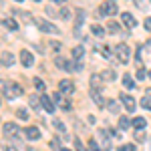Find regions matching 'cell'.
Listing matches in <instances>:
<instances>
[{
    "instance_id": "6da1fadb",
    "label": "cell",
    "mask_w": 151,
    "mask_h": 151,
    "mask_svg": "<svg viewBox=\"0 0 151 151\" xmlns=\"http://www.w3.org/2000/svg\"><path fill=\"white\" fill-rule=\"evenodd\" d=\"M0 93L6 99H16L22 95V87L16 83H8V81H0Z\"/></svg>"
},
{
    "instance_id": "7a4b0ae2",
    "label": "cell",
    "mask_w": 151,
    "mask_h": 151,
    "mask_svg": "<svg viewBox=\"0 0 151 151\" xmlns=\"http://www.w3.org/2000/svg\"><path fill=\"white\" fill-rule=\"evenodd\" d=\"M115 55H117V58H119V63L127 65L129 60H131V48H129L125 42H119L115 47Z\"/></svg>"
},
{
    "instance_id": "3957f363",
    "label": "cell",
    "mask_w": 151,
    "mask_h": 151,
    "mask_svg": "<svg viewBox=\"0 0 151 151\" xmlns=\"http://www.w3.org/2000/svg\"><path fill=\"white\" fill-rule=\"evenodd\" d=\"M35 22H36V26H38V30H42V32H47V35H58V32H60L57 24L48 22V20H42V18H36Z\"/></svg>"
},
{
    "instance_id": "277c9868",
    "label": "cell",
    "mask_w": 151,
    "mask_h": 151,
    "mask_svg": "<svg viewBox=\"0 0 151 151\" xmlns=\"http://www.w3.org/2000/svg\"><path fill=\"white\" fill-rule=\"evenodd\" d=\"M97 14H101V16H113V14H117L115 0H109V2L101 4V6H99V10H97Z\"/></svg>"
},
{
    "instance_id": "5b68a950",
    "label": "cell",
    "mask_w": 151,
    "mask_h": 151,
    "mask_svg": "<svg viewBox=\"0 0 151 151\" xmlns=\"http://www.w3.org/2000/svg\"><path fill=\"white\" fill-rule=\"evenodd\" d=\"M119 101L125 105V109H129V111H135V107H137V105H135V99H133L131 95H127V93L119 95Z\"/></svg>"
},
{
    "instance_id": "8992f818",
    "label": "cell",
    "mask_w": 151,
    "mask_h": 151,
    "mask_svg": "<svg viewBox=\"0 0 151 151\" xmlns=\"http://www.w3.org/2000/svg\"><path fill=\"white\" fill-rule=\"evenodd\" d=\"M109 137H111V135H109L105 129L99 131V141H101V149L103 151H111V141H109Z\"/></svg>"
},
{
    "instance_id": "52a82bcc",
    "label": "cell",
    "mask_w": 151,
    "mask_h": 151,
    "mask_svg": "<svg viewBox=\"0 0 151 151\" xmlns=\"http://www.w3.org/2000/svg\"><path fill=\"white\" fill-rule=\"evenodd\" d=\"M2 135H4V137L18 135V125H16V123H4V125H2Z\"/></svg>"
},
{
    "instance_id": "ba28073f",
    "label": "cell",
    "mask_w": 151,
    "mask_h": 151,
    "mask_svg": "<svg viewBox=\"0 0 151 151\" xmlns=\"http://www.w3.org/2000/svg\"><path fill=\"white\" fill-rule=\"evenodd\" d=\"M58 91H60V93L70 95L73 91H75V85H73V81H69V79H63V81L58 83Z\"/></svg>"
},
{
    "instance_id": "9c48e42d",
    "label": "cell",
    "mask_w": 151,
    "mask_h": 151,
    "mask_svg": "<svg viewBox=\"0 0 151 151\" xmlns=\"http://www.w3.org/2000/svg\"><path fill=\"white\" fill-rule=\"evenodd\" d=\"M40 105H42V109L48 111V113L55 111V101H52V97H48V95H42V97H40Z\"/></svg>"
},
{
    "instance_id": "30bf717a",
    "label": "cell",
    "mask_w": 151,
    "mask_h": 151,
    "mask_svg": "<svg viewBox=\"0 0 151 151\" xmlns=\"http://www.w3.org/2000/svg\"><path fill=\"white\" fill-rule=\"evenodd\" d=\"M20 63H22L24 67H32V65H35V57H32V52L22 50V52H20Z\"/></svg>"
},
{
    "instance_id": "8fae6325",
    "label": "cell",
    "mask_w": 151,
    "mask_h": 151,
    "mask_svg": "<svg viewBox=\"0 0 151 151\" xmlns=\"http://www.w3.org/2000/svg\"><path fill=\"white\" fill-rule=\"evenodd\" d=\"M14 60H16V58H14V55H12V52H8V50L0 55V65H4V67H12V65H14Z\"/></svg>"
},
{
    "instance_id": "7c38bea8",
    "label": "cell",
    "mask_w": 151,
    "mask_h": 151,
    "mask_svg": "<svg viewBox=\"0 0 151 151\" xmlns=\"http://www.w3.org/2000/svg\"><path fill=\"white\" fill-rule=\"evenodd\" d=\"M24 137H26L28 141H36L38 137H40V131H38L36 127H26L24 129Z\"/></svg>"
},
{
    "instance_id": "4fadbf2b",
    "label": "cell",
    "mask_w": 151,
    "mask_h": 151,
    "mask_svg": "<svg viewBox=\"0 0 151 151\" xmlns=\"http://www.w3.org/2000/svg\"><path fill=\"white\" fill-rule=\"evenodd\" d=\"M101 79L107 81V83H111V81H115V79H117V73H115V70H111V69L101 70Z\"/></svg>"
},
{
    "instance_id": "5bb4252c",
    "label": "cell",
    "mask_w": 151,
    "mask_h": 151,
    "mask_svg": "<svg viewBox=\"0 0 151 151\" xmlns=\"http://www.w3.org/2000/svg\"><path fill=\"white\" fill-rule=\"evenodd\" d=\"M121 20H123V24H125V26H129V28H133V26L137 24V22H135V18H133L129 12H123V14H121Z\"/></svg>"
},
{
    "instance_id": "9a60e30c",
    "label": "cell",
    "mask_w": 151,
    "mask_h": 151,
    "mask_svg": "<svg viewBox=\"0 0 151 151\" xmlns=\"http://www.w3.org/2000/svg\"><path fill=\"white\" fill-rule=\"evenodd\" d=\"M91 97H93V101H95V105H97V107H107V101H105V99L97 93V91H93V89H91Z\"/></svg>"
},
{
    "instance_id": "2e32d148",
    "label": "cell",
    "mask_w": 151,
    "mask_h": 151,
    "mask_svg": "<svg viewBox=\"0 0 151 151\" xmlns=\"http://www.w3.org/2000/svg\"><path fill=\"white\" fill-rule=\"evenodd\" d=\"M101 81H103L101 75H93V77H91V87H93V91H101V89H103V87H101Z\"/></svg>"
},
{
    "instance_id": "e0dca14e",
    "label": "cell",
    "mask_w": 151,
    "mask_h": 151,
    "mask_svg": "<svg viewBox=\"0 0 151 151\" xmlns=\"http://www.w3.org/2000/svg\"><path fill=\"white\" fill-rule=\"evenodd\" d=\"M91 32H93L95 36H99V38H103L105 36V28L101 26V24H91Z\"/></svg>"
},
{
    "instance_id": "ac0fdd59",
    "label": "cell",
    "mask_w": 151,
    "mask_h": 151,
    "mask_svg": "<svg viewBox=\"0 0 151 151\" xmlns=\"http://www.w3.org/2000/svg\"><path fill=\"white\" fill-rule=\"evenodd\" d=\"M145 125H147V121H145L143 117H135V119H133V127L137 129V131H141V129H145Z\"/></svg>"
},
{
    "instance_id": "d6986e66",
    "label": "cell",
    "mask_w": 151,
    "mask_h": 151,
    "mask_svg": "<svg viewBox=\"0 0 151 151\" xmlns=\"http://www.w3.org/2000/svg\"><path fill=\"white\" fill-rule=\"evenodd\" d=\"M123 87H125V89H135V79H133L131 75H125V77H123Z\"/></svg>"
},
{
    "instance_id": "ffe728a7",
    "label": "cell",
    "mask_w": 151,
    "mask_h": 151,
    "mask_svg": "<svg viewBox=\"0 0 151 151\" xmlns=\"http://www.w3.org/2000/svg\"><path fill=\"white\" fill-rule=\"evenodd\" d=\"M2 24H4L8 30H18V22H16V20H12V18H4Z\"/></svg>"
},
{
    "instance_id": "44dd1931",
    "label": "cell",
    "mask_w": 151,
    "mask_h": 151,
    "mask_svg": "<svg viewBox=\"0 0 151 151\" xmlns=\"http://www.w3.org/2000/svg\"><path fill=\"white\" fill-rule=\"evenodd\" d=\"M83 55H85V48H83L81 45L73 48V58H75V60H81V58H83Z\"/></svg>"
},
{
    "instance_id": "7402d4cb",
    "label": "cell",
    "mask_w": 151,
    "mask_h": 151,
    "mask_svg": "<svg viewBox=\"0 0 151 151\" xmlns=\"http://www.w3.org/2000/svg\"><path fill=\"white\" fill-rule=\"evenodd\" d=\"M131 125H133V121L129 117H119V127L121 129H129Z\"/></svg>"
},
{
    "instance_id": "603a6c76",
    "label": "cell",
    "mask_w": 151,
    "mask_h": 151,
    "mask_svg": "<svg viewBox=\"0 0 151 151\" xmlns=\"http://www.w3.org/2000/svg\"><path fill=\"white\" fill-rule=\"evenodd\" d=\"M52 125H55V129H58L63 135H67V127H65V123H63L60 119H52Z\"/></svg>"
},
{
    "instance_id": "cb8c5ba5",
    "label": "cell",
    "mask_w": 151,
    "mask_h": 151,
    "mask_svg": "<svg viewBox=\"0 0 151 151\" xmlns=\"http://www.w3.org/2000/svg\"><path fill=\"white\" fill-rule=\"evenodd\" d=\"M141 107L147 109V111H151V97H149V95H145V97L141 99Z\"/></svg>"
},
{
    "instance_id": "d4e9b609",
    "label": "cell",
    "mask_w": 151,
    "mask_h": 151,
    "mask_svg": "<svg viewBox=\"0 0 151 151\" xmlns=\"http://www.w3.org/2000/svg\"><path fill=\"white\" fill-rule=\"evenodd\" d=\"M67 63L69 60H65L63 57H55V65H57L58 69H67Z\"/></svg>"
},
{
    "instance_id": "484cf974",
    "label": "cell",
    "mask_w": 151,
    "mask_h": 151,
    "mask_svg": "<svg viewBox=\"0 0 151 151\" xmlns=\"http://www.w3.org/2000/svg\"><path fill=\"white\" fill-rule=\"evenodd\" d=\"M35 89H36V91H40V93H45V89H47V87H45L42 79H38V77L35 79Z\"/></svg>"
},
{
    "instance_id": "4316f807",
    "label": "cell",
    "mask_w": 151,
    "mask_h": 151,
    "mask_svg": "<svg viewBox=\"0 0 151 151\" xmlns=\"http://www.w3.org/2000/svg\"><path fill=\"white\" fill-rule=\"evenodd\" d=\"M107 109H109L111 113H119V109H121V107H119L115 101H107Z\"/></svg>"
},
{
    "instance_id": "83f0119b",
    "label": "cell",
    "mask_w": 151,
    "mask_h": 151,
    "mask_svg": "<svg viewBox=\"0 0 151 151\" xmlns=\"http://www.w3.org/2000/svg\"><path fill=\"white\" fill-rule=\"evenodd\" d=\"M60 95H63V93H60V91H57V93L50 95V97H52V101H55V103H58L60 107H63V105H65V101H63V97H60Z\"/></svg>"
},
{
    "instance_id": "f1b7e54d",
    "label": "cell",
    "mask_w": 151,
    "mask_h": 151,
    "mask_svg": "<svg viewBox=\"0 0 151 151\" xmlns=\"http://www.w3.org/2000/svg\"><path fill=\"white\" fill-rule=\"evenodd\" d=\"M89 149H91V151H103V149H101V145L97 143V139H89Z\"/></svg>"
},
{
    "instance_id": "f546056e",
    "label": "cell",
    "mask_w": 151,
    "mask_h": 151,
    "mask_svg": "<svg viewBox=\"0 0 151 151\" xmlns=\"http://www.w3.org/2000/svg\"><path fill=\"white\" fill-rule=\"evenodd\" d=\"M28 103H30V107H32V109H38V107H42V105H40V99H36L35 95L28 99Z\"/></svg>"
},
{
    "instance_id": "4dcf8cb0",
    "label": "cell",
    "mask_w": 151,
    "mask_h": 151,
    "mask_svg": "<svg viewBox=\"0 0 151 151\" xmlns=\"http://www.w3.org/2000/svg\"><path fill=\"white\" fill-rule=\"evenodd\" d=\"M50 149H52V151H63V149H60V145H58L57 137H55V139H50Z\"/></svg>"
},
{
    "instance_id": "1f68e13d",
    "label": "cell",
    "mask_w": 151,
    "mask_h": 151,
    "mask_svg": "<svg viewBox=\"0 0 151 151\" xmlns=\"http://www.w3.org/2000/svg\"><path fill=\"white\" fill-rule=\"evenodd\" d=\"M101 52H103L105 58H111V57H113V52H111V48H109V47H101Z\"/></svg>"
},
{
    "instance_id": "d6a6232c",
    "label": "cell",
    "mask_w": 151,
    "mask_h": 151,
    "mask_svg": "<svg viewBox=\"0 0 151 151\" xmlns=\"http://www.w3.org/2000/svg\"><path fill=\"white\" fill-rule=\"evenodd\" d=\"M107 28H109V32H119V24H117V22H109V24H107Z\"/></svg>"
},
{
    "instance_id": "836d02e7",
    "label": "cell",
    "mask_w": 151,
    "mask_h": 151,
    "mask_svg": "<svg viewBox=\"0 0 151 151\" xmlns=\"http://www.w3.org/2000/svg\"><path fill=\"white\" fill-rule=\"evenodd\" d=\"M137 79H139V81H145V79H147V73H145V69H137Z\"/></svg>"
},
{
    "instance_id": "e575fe53",
    "label": "cell",
    "mask_w": 151,
    "mask_h": 151,
    "mask_svg": "<svg viewBox=\"0 0 151 151\" xmlns=\"http://www.w3.org/2000/svg\"><path fill=\"white\" fill-rule=\"evenodd\" d=\"M75 149H77V151H87L85 147H83V143H81L79 137H75Z\"/></svg>"
},
{
    "instance_id": "d590c367",
    "label": "cell",
    "mask_w": 151,
    "mask_h": 151,
    "mask_svg": "<svg viewBox=\"0 0 151 151\" xmlns=\"http://www.w3.org/2000/svg\"><path fill=\"white\" fill-rule=\"evenodd\" d=\"M119 151H137V149H135V145L127 143V145H121V147H119Z\"/></svg>"
},
{
    "instance_id": "8d00e7d4",
    "label": "cell",
    "mask_w": 151,
    "mask_h": 151,
    "mask_svg": "<svg viewBox=\"0 0 151 151\" xmlns=\"http://www.w3.org/2000/svg\"><path fill=\"white\" fill-rule=\"evenodd\" d=\"M16 115L20 117V119H28V111H26V109H18V111H16Z\"/></svg>"
},
{
    "instance_id": "74e56055",
    "label": "cell",
    "mask_w": 151,
    "mask_h": 151,
    "mask_svg": "<svg viewBox=\"0 0 151 151\" xmlns=\"http://www.w3.org/2000/svg\"><path fill=\"white\" fill-rule=\"evenodd\" d=\"M83 20H85V12H83V10H77V26H79Z\"/></svg>"
},
{
    "instance_id": "f35d334b",
    "label": "cell",
    "mask_w": 151,
    "mask_h": 151,
    "mask_svg": "<svg viewBox=\"0 0 151 151\" xmlns=\"http://www.w3.org/2000/svg\"><path fill=\"white\" fill-rule=\"evenodd\" d=\"M45 10H47V14H48V16H57V10H55V6H47Z\"/></svg>"
},
{
    "instance_id": "ab89813d",
    "label": "cell",
    "mask_w": 151,
    "mask_h": 151,
    "mask_svg": "<svg viewBox=\"0 0 151 151\" xmlns=\"http://www.w3.org/2000/svg\"><path fill=\"white\" fill-rule=\"evenodd\" d=\"M60 16H63V18H69V16H70V10H69V8H63V10H60Z\"/></svg>"
},
{
    "instance_id": "60d3db41",
    "label": "cell",
    "mask_w": 151,
    "mask_h": 151,
    "mask_svg": "<svg viewBox=\"0 0 151 151\" xmlns=\"http://www.w3.org/2000/svg\"><path fill=\"white\" fill-rule=\"evenodd\" d=\"M135 139L137 141H145V135H143L141 131H137V133H135Z\"/></svg>"
},
{
    "instance_id": "b9f144b4",
    "label": "cell",
    "mask_w": 151,
    "mask_h": 151,
    "mask_svg": "<svg viewBox=\"0 0 151 151\" xmlns=\"http://www.w3.org/2000/svg\"><path fill=\"white\" fill-rule=\"evenodd\" d=\"M145 28H147V30H151V16H147V18H145Z\"/></svg>"
},
{
    "instance_id": "7bdbcfd3",
    "label": "cell",
    "mask_w": 151,
    "mask_h": 151,
    "mask_svg": "<svg viewBox=\"0 0 151 151\" xmlns=\"http://www.w3.org/2000/svg\"><path fill=\"white\" fill-rule=\"evenodd\" d=\"M4 151H18V147H14V145H6Z\"/></svg>"
},
{
    "instance_id": "ee69618b",
    "label": "cell",
    "mask_w": 151,
    "mask_h": 151,
    "mask_svg": "<svg viewBox=\"0 0 151 151\" xmlns=\"http://www.w3.org/2000/svg\"><path fill=\"white\" fill-rule=\"evenodd\" d=\"M131 2H135V4H137V6H139V8H145V6H143V2H141V0H131Z\"/></svg>"
},
{
    "instance_id": "f6af8a7d",
    "label": "cell",
    "mask_w": 151,
    "mask_h": 151,
    "mask_svg": "<svg viewBox=\"0 0 151 151\" xmlns=\"http://www.w3.org/2000/svg\"><path fill=\"white\" fill-rule=\"evenodd\" d=\"M147 50H151V38L147 40Z\"/></svg>"
},
{
    "instance_id": "bcb514c9",
    "label": "cell",
    "mask_w": 151,
    "mask_h": 151,
    "mask_svg": "<svg viewBox=\"0 0 151 151\" xmlns=\"http://www.w3.org/2000/svg\"><path fill=\"white\" fill-rule=\"evenodd\" d=\"M24 151H35V149H24Z\"/></svg>"
},
{
    "instance_id": "7dc6e473",
    "label": "cell",
    "mask_w": 151,
    "mask_h": 151,
    "mask_svg": "<svg viewBox=\"0 0 151 151\" xmlns=\"http://www.w3.org/2000/svg\"><path fill=\"white\" fill-rule=\"evenodd\" d=\"M14 2H22V0H14Z\"/></svg>"
},
{
    "instance_id": "c3c4849f",
    "label": "cell",
    "mask_w": 151,
    "mask_h": 151,
    "mask_svg": "<svg viewBox=\"0 0 151 151\" xmlns=\"http://www.w3.org/2000/svg\"><path fill=\"white\" fill-rule=\"evenodd\" d=\"M63 151H70V149H63Z\"/></svg>"
},
{
    "instance_id": "681fc988",
    "label": "cell",
    "mask_w": 151,
    "mask_h": 151,
    "mask_svg": "<svg viewBox=\"0 0 151 151\" xmlns=\"http://www.w3.org/2000/svg\"><path fill=\"white\" fill-rule=\"evenodd\" d=\"M36 2H38V0H36Z\"/></svg>"
},
{
    "instance_id": "f907efd6",
    "label": "cell",
    "mask_w": 151,
    "mask_h": 151,
    "mask_svg": "<svg viewBox=\"0 0 151 151\" xmlns=\"http://www.w3.org/2000/svg\"><path fill=\"white\" fill-rule=\"evenodd\" d=\"M149 2H151V0H149Z\"/></svg>"
}]
</instances>
